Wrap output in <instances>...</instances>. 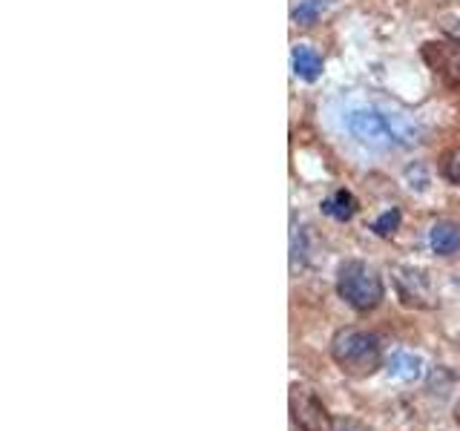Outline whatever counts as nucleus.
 I'll list each match as a JSON object with an SVG mask.
<instances>
[{
  "mask_svg": "<svg viewBox=\"0 0 460 431\" xmlns=\"http://www.w3.org/2000/svg\"><path fill=\"white\" fill-rule=\"evenodd\" d=\"M328 351H331V359L337 363V368L354 380H366L371 374H377L380 368H385L380 337L363 328H340L337 334L331 337Z\"/></svg>",
  "mask_w": 460,
  "mask_h": 431,
  "instance_id": "f257e3e1",
  "label": "nucleus"
},
{
  "mask_svg": "<svg viewBox=\"0 0 460 431\" xmlns=\"http://www.w3.org/2000/svg\"><path fill=\"white\" fill-rule=\"evenodd\" d=\"M337 294L345 299V305H351L357 313H368L374 308H380V302L385 296V287L380 273L371 265L359 262V259H349L337 270Z\"/></svg>",
  "mask_w": 460,
  "mask_h": 431,
  "instance_id": "f03ea898",
  "label": "nucleus"
},
{
  "mask_svg": "<svg viewBox=\"0 0 460 431\" xmlns=\"http://www.w3.org/2000/svg\"><path fill=\"white\" fill-rule=\"evenodd\" d=\"M345 127L354 141H359L368 150H392L397 147L392 124H388L385 110H374V107H357L345 115Z\"/></svg>",
  "mask_w": 460,
  "mask_h": 431,
  "instance_id": "7ed1b4c3",
  "label": "nucleus"
},
{
  "mask_svg": "<svg viewBox=\"0 0 460 431\" xmlns=\"http://www.w3.org/2000/svg\"><path fill=\"white\" fill-rule=\"evenodd\" d=\"M288 406H291V420L299 431H331L334 428V417L328 414V406L323 402V397L305 383L291 385Z\"/></svg>",
  "mask_w": 460,
  "mask_h": 431,
  "instance_id": "20e7f679",
  "label": "nucleus"
},
{
  "mask_svg": "<svg viewBox=\"0 0 460 431\" xmlns=\"http://www.w3.org/2000/svg\"><path fill=\"white\" fill-rule=\"evenodd\" d=\"M394 291L397 299L402 302L406 308L414 311H429L435 308V285H431V277L417 265H397L394 270Z\"/></svg>",
  "mask_w": 460,
  "mask_h": 431,
  "instance_id": "39448f33",
  "label": "nucleus"
},
{
  "mask_svg": "<svg viewBox=\"0 0 460 431\" xmlns=\"http://www.w3.org/2000/svg\"><path fill=\"white\" fill-rule=\"evenodd\" d=\"M423 61L431 66L435 75L443 78L446 86L460 92V43L446 40H429L423 43Z\"/></svg>",
  "mask_w": 460,
  "mask_h": 431,
  "instance_id": "423d86ee",
  "label": "nucleus"
},
{
  "mask_svg": "<svg viewBox=\"0 0 460 431\" xmlns=\"http://www.w3.org/2000/svg\"><path fill=\"white\" fill-rule=\"evenodd\" d=\"M385 371L392 380H400V383H417L423 377L426 371V363L420 354L414 351H406V348H397L392 351V356L385 359Z\"/></svg>",
  "mask_w": 460,
  "mask_h": 431,
  "instance_id": "0eeeda50",
  "label": "nucleus"
},
{
  "mask_svg": "<svg viewBox=\"0 0 460 431\" xmlns=\"http://www.w3.org/2000/svg\"><path fill=\"white\" fill-rule=\"evenodd\" d=\"M429 244L438 256H452L460 251V227L455 222H438L429 230Z\"/></svg>",
  "mask_w": 460,
  "mask_h": 431,
  "instance_id": "6e6552de",
  "label": "nucleus"
},
{
  "mask_svg": "<svg viewBox=\"0 0 460 431\" xmlns=\"http://www.w3.org/2000/svg\"><path fill=\"white\" fill-rule=\"evenodd\" d=\"M291 64H294V72L302 81H316V78H320V72H323V57L316 55L311 47H305V43L294 47Z\"/></svg>",
  "mask_w": 460,
  "mask_h": 431,
  "instance_id": "1a4fd4ad",
  "label": "nucleus"
},
{
  "mask_svg": "<svg viewBox=\"0 0 460 431\" xmlns=\"http://www.w3.org/2000/svg\"><path fill=\"white\" fill-rule=\"evenodd\" d=\"M323 213L331 216V219H337V222H349L357 213V198L349 190H337L323 201Z\"/></svg>",
  "mask_w": 460,
  "mask_h": 431,
  "instance_id": "9d476101",
  "label": "nucleus"
},
{
  "mask_svg": "<svg viewBox=\"0 0 460 431\" xmlns=\"http://www.w3.org/2000/svg\"><path fill=\"white\" fill-rule=\"evenodd\" d=\"M325 6H328V0H299L291 14H294V21H296V23L311 26V23L323 14Z\"/></svg>",
  "mask_w": 460,
  "mask_h": 431,
  "instance_id": "9b49d317",
  "label": "nucleus"
},
{
  "mask_svg": "<svg viewBox=\"0 0 460 431\" xmlns=\"http://www.w3.org/2000/svg\"><path fill=\"white\" fill-rule=\"evenodd\" d=\"M400 210L397 207H392V210H385L383 216H377V219H374V224H371V230L377 236H383V239H388V236H394L397 233V227H400Z\"/></svg>",
  "mask_w": 460,
  "mask_h": 431,
  "instance_id": "f8f14e48",
  "label": "nucleus"
},
{
  "mask_svg": "<svg viewBox=\"0 0 460 431\" xmlns=\"http://www.w3.org/2000/svg\"><path fill=\"white\" fill-rule=\"evenodd\" d=\"M440 172L446 181H452L460 187V147H452L449 153H443L440 158Z\"/></svg>",
  "mask_w": 460,
  "mask_h": 431,
  "instance_id": "ddd939ff",
  "label": "nucleus"
},
{
  "mask_svg": "<svg viewBox=\"0 0 460 431\" xmlns=\"http://www.w3.org/2000/svg\"><path fill=\"white\" fill-rule=\"evenodd\" d=\"M331 431H374V428L363 420H357V417H340V420H334Z\"/></svg>",
  "mask_w": 460,
  "mask_h": 431,
  "instance_id": "4468645a",
  "label": "nucleus"
},
{
  "mask_svg": "<svg viewBox=\"0 0 460 431\" xmlns=\"http://www.w3.org/2000/svg\"><path fill=\"white\" fill-rule=\"evenodd\" d=\"M443 32H446V35H452L455 43H460V21H457V18H446Z\"/></svg>",
  "mask_w": 460,
  "mask_h": 431,
  "instance_id": "2eb2a0df",
  "label": "nucleus"
},
{
  "mask_svg": "<svg viewBox=\"0 0 460 431\" xmlns=\"http://www.w3.org/2000/svg\"><path fill=\"white\" fill-rule=\"evenodd\" d=\"M455 420L460 423V400H457V406H455Z\"/></svg>",
  "mask_w": 460,
  "mask_h": 431,
  "instance_id": "dca6fc26",
  "label": "nucleus"
}]
</instances>
